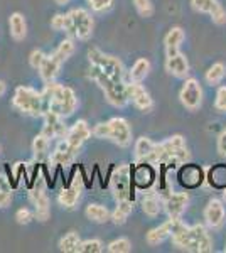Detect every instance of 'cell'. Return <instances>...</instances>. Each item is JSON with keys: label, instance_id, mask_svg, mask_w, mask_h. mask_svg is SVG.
Here are the masks:
<instances>
[{"label": "cell", "instance_id": "cell-3", "mask_svg": "<svg viewBox=\"0 0 226 253\" xmlns=\"http://www.w3.org/2000/svg\"><path fill=\"white\" fill-rule=\"evenodd\" d=\"M88 58L90 63H91L90 78L96 84L101 83V81H115V83H122L123 81V64L118 58L103 54L96 47L90 49Z\"/></svg>", "mask_w": 226, "mask_h": 253}, {"label": "cell", "instance_id": "cell-8", "mask_svg": "<svg viewBox=\"0 0 226 253\" xmlns=\"http://www.w3.org/2000/svg\"><path fill=\"white\" fill-rule=\"evenodd\" d=\"M179 98L181 103L187 110H191V112L192 110H198L201 103H203V88H201V84L196 80H186L184 86L181 88Z\"/></svg>", "mask_w": 226, "mask_h": 253}, {"label": "cell", "instance_id": "cell-47", "mask_svg": "<svg viewBox=\"0 0 226 253\" xmlns=\"http://www.w3.org/2000/svg\"><path fill=\"white\" fill-rule=\"evenodd\" d=\"M56 3H59V5H64V3H68L69 0H54Z\"/></svg>", "mask_w": 226, "mask_h": 253}, {"label": "cell", "instance_id": "cell-22", "mask_svg": "<svg viewBox=\"0 0 226 253\" xmlns=\"http://www.w3.org/2000/svg\"><path fill=\"white\" fill-rule=\"evenodd\" d=\"M9 26H10V34L15 41H22L27 36V24L26 17L20 12H14L9 17Z\"/></svg>", "mask_w": 226, "mask_h": 253}, {"label": "cell", "instance_id": "cell-5", "mask_svg": "<svg viewBox=\"0 0 226 253\" xmlns=\"http://www.w3.org/2000/svg\"><path fill=\"white\" fill-rule=\"evenodd\" d=\"M12 103L19 112L26 113V115L39 117L44 115V100L43 93H38L36 89L29 86H19L15 89Z\"/></svg>", "mask_w": 226, "mask_h": 253}, {"label": "cell", "instance_id": "cell-45", "mask_svg": "<svg viewBox=\"0 0 226 253\" xmlns=\"http://www.w3.org/2000/svg\"><path fill=\"white\" fill-rule=\"evenodd\" d=\"M218 150H220L221 156L226 157V130L221 133L220 138H218Z\"/></svg>", "mask_w": 226, "mask_h": 253}, {"label": "cell", "instance_id": "cell-42", "mask_svg": "<svg viewBox=\"0 0 226 253\" xmlns=\"http://www.w3.org/2000/svg\"><path fill=\"white\" fill-rule=\"evenodd\" d=\"M44 58H46V54H44L43 51H39V49H36V51H32L31 56H29V63H31V66L34 69H39V66L43 64Z\"/></svg>", "mask_w": 226, "mask_h": 253}, {"label": "cell", "instance_id": "cell-7", "mask_svg": "<svg viewBox=\"0 0 226 253\" xmlns=\"http://www.w3.org/2000/svg\"><path fill=\"white\" fill-rule=\"evenodd\" d=\"M69 19L73 24V38H78L80 41H86L91 38L93 34V17L88 10L85 9H75L69 12Z\"/></svg>", "mask_w": 226, "mask_h": 253}, {"label": "cell", "instance_id": "cell-21", "mask_svg": "<svg viewBox=\"0 0 226 253\" xmlns=\"http://www.w3.org/2000/svg\"><path fill=\"white\" fill-rule=\"evenodd\" d=\"M184 39H186V36H184V31L181 29V27H172V29L167 32L166 39H164V42H166L167 56L178 54V52H179V46L182 44Z\"/></svg>", "mask_w": 226, "mask_h": 253}, {"label": "cell", "instance_id": "cell-29", "mask_svg": "<svg viewBox=\"0 0 226 253\" xmlns=\"http://www.w3.org/2000/svg\"><path fill=\"white\" fill-rule=\"evenodd\" d=\"M80 245H81V240L76 231H69L68 235H64L63 238L59 240L61 252H68V253L80 252Z\"/></svg>", "mask_w": 226, "mask_h": 253}, {"label": "cell", "instance_id": "cell-46", "mask_svg": "<svg viewBox=\"0 0 226 253\" xmlns=\"http://www.w3.org/2000/svg\"><path fill=\"white\" fill-rule=\"evenodd\" d=\"M5 89H7L5 83H3V81H0V96H2L3 93H5Z\"/></svg>", "mask_w": 226, "mask_h": 253}, {"label": "cell", "instance_id": "cell-35", "mask_svg": "<svg viewBox=\"0 0 226 253\" xmlns=\"http://www.w3.org/2000/svg\"><path fill=\"white\" fill-rule=\"evenodd\" d=\"M215 187H226V167L220 166V167H215L211 170V179H209Z\"/></svg>", "mask_w": 226, "mask_h": 253}, {"label": "cell", "instance_id": "cell-31", "mask_svg": "<svg viewBox=\"0 0 226 253\" xmlns=\"http://www.w3.org/2000/svg\"><path fill=\"white\" fill-rule=\"evenodd\" d=\"M51 27L54 31H64L69 38H73V24H71V19H69V15H61L57 14L52 17L51 20Z\"/></svg>", "mask_w": 226, "mask_h": 253}, {"label": "cell", "instance_id": "cell-40", "mask_svg": "<svg viewBox=\"0 0 226 253\" xmlns=\"http://www.w3.org/2000/svg\"><path fill=\"white\" fill-rule=\"evenodd\" d=\"M192 3V9L203 12V14H209L213 9V5L216 3V0H191Z\"/></svg>", "mask_w": 226, "mask_h": 253}, {"label": "cell", "instance_id": "cell-9", "mask_svg": "<svg viewBox=\"0 0 226 253\" xmlns=\"http://www.w3.org/2000/svg\"><path fill=\"white\" fill-rule=\"evenodd\" d=\"M127 95H129V100L140 112H150L152 107H154V101H152L149 91L140 83H135V81L127 83Z\"/></svg>", "mask_w": 226, "mask_h": 253}, {"label": "cell", "instance_id": "cell-23", "mask_svg": "<svg viewBox=\"0 0 226 253\" xmlns=\"http://www.w3.org/2000/svg\"><path fill=\"white\" fill-rule=\"evenodd\" d=\"M142 210L147 216L155 218V216H159L160 211H162V201H160V198L157 194L145 193L142 198Z\"/></svg>", "mask_w": 226, "mask_h": 253}, {"label": "cell", "instance_id": "cell-26", "mask_svg": "<svg viewBox=\"0 0 226 253\" xmlns=\"http://www.w3.org/2000/svg\"><path fill=\"white\" fill-rule=\"evenodd\" d=\"M171 236V226H169V221H166L160 226L154 228L147 233V243L155 247V245H160L162 242H166L167 238Z\"/></svg>", "mask_w": 226, "mask_h": 253}, {"label": "cell", "instance_id": "cell-18", "mask_svg": "<svg viewBox=\"0 0 226 253\" xmlns=\"http://www.w3.org/2000/svg\"><path fill=\"white\" fill-rule=\"evenodd\" d=\"M75 156H76V152L69 147L66 138H63V140L57 144L54 152L51 154V162L56 166H69L73 162V159H75Z\"/></svg>", "mask_w": 226, "mask_h": 253}, {"label": "cell", "instance_id": "cell-20", "mask_svg": "<svg viewBox=\"0 0 226 253\" xmlns=\"http://www.w3.org/2000/svg\"><path fill=\"white\" fill-rule=\"evenodd\" d=\"M80 196H81V184L75 181L69 187L61 191L59 196H57V201H59V205L63 208H66V210H73L76 206Z\"/></svg>", "mask_w": 226, "mask_h": 253}, {"label": "cell", "instance_id": "cell-1", "mask_svg": "<svg viewBox=\"0 0 226 253\" xmlns=\"http://www.w3.org/2000/svg\"><path fill=\"white\" fill-rule=\"evenodd\" d=\"M169 226H171V238L174 242L176 247L182 248L186 252H211L213 250V242L209 238L201 224H194V226H187L179 219L169 218Z\"/></svg>", "mask_w": 226, "mask_h": 253}, {"label": "cell", "instance_id": "cell-33", "mask_svg": "<svg viewBox=\"0 0 226 253\" xmlns=\"http://www.w3.org/2000/svg\"><path fill=\"white\" fill-rule=\"evenodd\" d=\"M73 52H75V44H73L71 38H68V39H64L59 46H57V49L52 52V54H54L56 58L61 61V63H64V61H66L69 56L73 54Z\"/></svg>", "mask_w": 226, "mask_h": 253}, {"label": "cell", "instance_id": "cell-19", "mask_svg": "<svg viewBox=\"0 0 226 253\" xmlns=\"http://www.w3.org/2000/svg\"><path fill=\"white\" fill-rule=\"evenodd\" d=\"M179 179H181V184L186 186V187H198L201 182H203V170L199 167L187 164L181 169L179 172Z\"/></svg>", "mask_w": 226, "mask_h": 253}, {"label": "cell", "instance_id": "cell-28", "mask_svg": "<svg viewBox=\"0 0 226 253\" xmlns=\"http://www.w3.org/2000/svg\"><path fill=\"white\" fill-rule=\"evenodd\" d=\"M32 152H34L36 161H44V159L49 157V138L41 133L34 138L32 142Z\"/></svg>", "mask_w": 226, "mask_h": 253}, {"label": "cell", "instance_id": "cell-48", "mask_svg": "<svg viewBox=\"0 0 226 253\" xmlns=\"http://www.w3.org/2000/svg\"><path fill=\"white\" fill-rule=\"evenodd\" d=\"M223 196H225V199H226V187H225V193H223Z\"/></svg>", "mask_w": 226, "mask_h": 253}, {"label": "cell", "instance_id": "cell-27", "mask_svg": "<svg viewBox=\"0 0 226 253\" xmlns=\"http://www.w3.org/2000/svg\"><path fill=\"white\" fill-rule=\"evenodd\" d=\"M86 216H88V219L93 223H106L112 218L110 211L101 205H90L86 208Z\"/></svg>", "mask_w": 226, "mask_h": 253}, {"label": "cell", "instance_id": "cell-12", "mask_svg": "<svg viewBox=\"0 0 226 253\" xmlns=\"http://www.w3.org/2000/svg\"><path fill=\"white\" fill-rule=\"evenodd\" d=\"M29 196H31V201L36 208V218H38L39 221H46V219L49 218L51 210H49V198H47V194L44 193L43 182L36 184V187L31 191V194Z\"/></svg>", "mask_w": 226, "mask_h": 253}, {"label": "cell", "instance_id": "cell-41", "mask_svg": "<svg viewBox=\"0 0 226 253\" xmlns=\"http://www.w3.org/2000/svg\"><path fill=\"white\" fill-rule=\"evenodd\" d=\"M215 107H216V110H220V112H226V86H221L218 89Z\"/></svg>", "mask_w": 226, "mask_h": 253}, {"label": "cell", "instance_id": "cell-37", "mask_svg": "<svg viewBox=\"0 0 226 253\" xmlns=\"http://www.w3.org/2000/svg\"><path fill=\"white\" fill-rule=\"evenodd\" d=\"M134 5L142 17H152L154 14V5L150 0H134Z\"/></svg>", "mask_w": 226, "mask_h": 253}, {"label": "cell", "instance_id": "cell-11", "mask_svg": "<svg viewBox=\"0 0 226 253\" xmlns=\"http://www.w3.org/2000/svg\"><path fill=\"white\" fill-rule=\"evenodd\" d=\"M90 137H91V130H90L88 124H86L85 120H80L68 130V135L64 138H66L69 147H71L75 152H78V150L81 149V145H83Z\"/></svg>", "mask_w": 226, "mask_h": 253}, {"label": "cell", "instance_id": "cell-6", "mask_svg": "<svg viewBox=\"0 0 226 253\" xmlns=\"http://www.w3.org/2000/svg\"><path fill=\"white\" fill-rule=\"evenodd\" d=\"M110 187L117 201L122 199H130V189H132V169L130 166L122 164L115 169L110 181Z\"/></svg>", "mask_w": 226, "mask_h": 253}, {"label": "cell", "instance_id": "cell-4", "mask_svg": "<svg viewBox=\"0 0 226 253\" xmlns=\"http://www.w3.org/2000/svg\"><path fill=\"white\" fill-rule=\"evenodd\" d=\"M91 133L98 138H108L120 147H129L132 144V130H130L127 120L115 117L105 124H98L91 130Z\"/></svg>", "mask_w": 226, "mask_h": 253}, {"label": "cell", "instance_id": "cell-38", "mask_svg": "<svg viewBox=\"0 0 226 253\" xmlns=\"http://www.w3.org/2000/svg\"><path fill=\"white\" fill-rule=\"evenodd\" d=\"M101 250H103V245H101L100 240H86L80 245L81 253H100Z\"/></svg>", "mask_w": 226, "mask_h": 253}, {"label": "cell", "instance_id": "cell-24", "mask_svg": "<svg viewBox=\"0 0 226 253\" xmlns=\"http://www.w3.org/2000/svg\"><path fill=\"white\" fill-rule=\"evenodd\" d=\"M134 211V201L132 199H122L117 201V208H115L112 219L115 224H123L127 221V218L130 216V213Z\"/></svg>", "mask_w": 226, "mask_h": 253}, {"label": "cell", "instance_id": "cell-2", "mask_svg": "<svg viewBox=\"0 0 226 253\" xmlns=\"http://www.w3.org/2000/svg\"><path fill=\"white\" fill-rule=\"evenodd\" d=\"M44 113L52 112L59 117H69L78 107V98L69 86L57 84L54 81L46 84L43 91Z\"/></svg>", "mask_w": 226, "mask_h": 253}, {"label": "cell", "instance_id": "cell-10", "mask_svg": "<svg viewBox=\"0 0 226 253\" xmlns=\"http://www.w3.org/2000/svg\"><path fill=\"white\" fill-rule=\"evenodd\" d=\"M68 126L64 125L63 117L56 115L52 112L44 113V128L43 133L47 138H64L68 135Z\"/></svg>", "mask_w": 226, "mask_h": 253}, {"label": "cell", "instance_id": "cell-17", "mask_svg": "<svg viewBox=\"0 0 226 253\" xmlns=\"http://www.w3.org/2000/svg\"><path fill=\"white\" fill-rule=\"evenodd\" d=\"M166 68L171 75L178 76V78H186L189 75L187 58L184 54H181V52H178V54H174V56H167Z\"/></svg>", "mask_w": 226, "mask_h": 253}, {"label": "cell", "instance_id": "cell-16", "mask_svg": "<svg viewBox=\"0 0 226 253\" xmlns=\"http://www.w3.org/2000/svg\"><path fill=\"white\" fill-rule=\"evenodd\" d=\"M61 61L56 58L54 54H49L44 58L43 61V64L39 66V75H41V78H43L44 83H51V81H54L56 80V76H57V71H59V68H61Z\"/></svg>", "mask_w": 226, "mask_h": 253}, {"label": "cell", "instance_id": "cell-13", "mask_svg": "<svg viewBox=\"0 0 226 253\" xmlns=\"http://www.w3.org/2000/svg\"><path fill=\"white\" fill-rule=\"evenodd\" d=\"M189 203V196L186 193H171L164 201V208H166L167 214L172 219H179L182 213L186 211Z\"/></svg>", "mask_w": 226, "mask_h": 253}, {"label": "cell", "instance_id": "cell-43", "mask_svg": "<svg viewBox=\"0 0 226 253\" xmlns=\"http://www.w3.org/2000/svg\"><path fill=\"white\" fill-rule=\"evenodd\" d=\"M113 0H88L90 7L94 10V12H103L112 5Z\"/></svg>", "mask_w": 226, "mask_h": 253}, {"label": "cell", "instance_id": "cell-25", "mask_svg": "<svg viewBox=\"0 0 226 253\" xmlns=\"http://www.w3.org/2000/svg\"><path fill=\"white\" fill-rule=\"evenodd\" d=\"M150 71V63L147 61L145 58H140L134 63L132 69H130L129 76H130V81H135V83H142L143 80L147 78Z\"/></svg>", "mask_w": 226, "mask_h": 253}, {"label": "cell", "instance_id": "cell-44", "mask_svg": "<svg viewBox=\"0 0 226 253\" xmlns=\"http://www.w3.org/2000/svg\"><path fill=\"white\" fill-rule=\"evenodd\" d=\"M15 219H17L19 224H27L32 219V214L27 208H20L17 213H15Z\"/></svg>", "mask_w": 226, "mask_h": 253}, {"label": "cell", "instance_id": "cell-34", "mask_svg": "<svg viewBox=\"0 0 226 253\" xmlns=\"http://www.w3.org/2000/svg\"><path fill=\"white\" fill-rule=\"evenodd\" d=\"M12 201V187L3 175H0V208L9 206Z\"/></svg>", "mask_w": 226, "mask_h": 253}, {"label": "cell", "instance_id": "cell-36", "mask_svg": "<svg viewBox=\"0 0 226 253\" xmlns=\"http://www.w3.org/2000/svg\"><path fill=\"white\" fill-rule=\"evenodd\" d=\"M130 250H132V243L129 238H118L108 245L110 253H129Z\"/></svg>", "mask_w": 226, "mask_h": 253}, {"label": "cell", "instance_id": "cell-32", "mask_svg": "<svg viewBox=\"0 0 226 253\" xmlns=\"http://www.w3.org/2000/svg\"><path fill=\"white\" fill-rule=\"evenodd\" d=\"M226 75V66L223 63H215L211 68L206 71V81L209 84H218L221 83Z\"/></svg>", "mask_w": 226, "mask_h": 253}, {"label": "cell", "instance_id": "cell-39", "mask_svg": "<svg viewBox=\"0 0 226 253\" xmlns=\"http://www.w3.org/2000/svg\"><path fill=\"white\" fill-rule=\"evenodd\" d=\"M209 15H211L213 22L218 24V26H223V24H226V10L218 2L215 3V5H213V9H211V12H209Z\"/></svg>", "mask_w": 226, "mask_h": 253}, {"label": "cell", "instance_id": "cell-30", "mask_svg": "<svg viewBox=\"0 0 226 253\" xmlns=\"http://www.w3.org/2000/svg\"><path fill=\"white\" fill-rule=\"evenodd\" d=\"M155 144L150 140V138L147 137H140L137 142H135V157L138 159V161H145L147 157H149V154L154 150Z\"/></svg>", "mask_w": 226, "mask_h": 253}, {"label": "cell", "instance_id": "cell-14", "mask_svg": "<svg viewBox=\"0 0 226 253\" xmlns=\"http://www.w3.org/2000/svg\"><path fill=\"white\" fill-rule=\"evenodd\" d=\"M154 177H155V172H154V169H152V164H149V162L138 164L132 172L134 184L137 187H140V189H149V187L154 184Z\"/></svg>", "mask_w": 226, "mask_h": 253}, {"label": "cell", "instance_id": "cell-15", "mask_svg": "<svg viewBox=\"0 0 226 253\" xmlns=\"http://www.w3.org/2000/svg\"><path fill=\"white\" fill-rule=\"evenodd\" d=\"M225 216H226V211H225V206L220 199H211L208 203L206 210H204V218H206L208 224L211 228H220L221 224L225 223Z\"/></svg>", "mask_w": 226, "mask_h": 253}]
</instances>
